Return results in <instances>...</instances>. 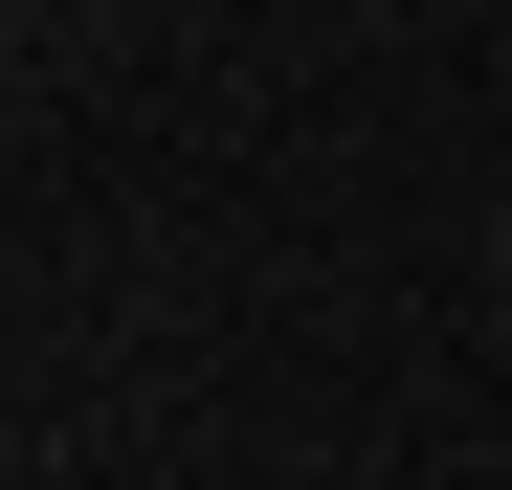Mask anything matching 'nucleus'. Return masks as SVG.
<instances>
[{
	"label": "nucleus",
	"instance_id": "nucleus-1",
	"mask_svg": "<svg viewBox=\"0 0 512 490\" xmlns=\"http://www.w3.org/2000/svg\"><path fill=\"white\" fill-rule=\"evenodd\" d=\"M490 268H512V223H490Z\"/></svg>",
	"mask_w": 512,
	"mask_h": 490
}]
</instances>
